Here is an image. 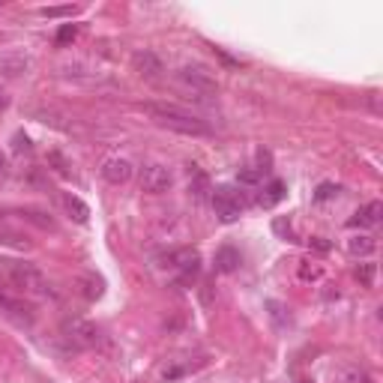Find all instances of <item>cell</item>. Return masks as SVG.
Listing matches in <instances>:
<instances>
[{
  "instance_id": "9c48e42d",
  "label": "cell",
  "mask_w": 383,
  "mask_h": 383,
  "mask_svg": "<svg viewBox=\"0 0 383 383\" xmlns=\"http://www.w3.org/2000/svg\"><path fill=\"white\" fill-rule=\"evenodd\" d=\"M0 311L21 326H33V318H36L31 306H27L24 300H18V296H9V293H0Z\"/></svg>"
},
{
  "instance_id": "f1b7e54d",
  "label": "cell",
  "mask_w": 383,
  "mask_h": 383,
  "mask_svg": "<svg viewBox=\"0 0 383 383\" xmlns=\"http://www.w3.org/2000/svg\"><path fill=\"white\" fill-rule=\"evenodd\" d=\"M4 174H6V156L0 153V177H4Z\"/></svg>"
},
{
  "instance_id": "484cf974",
  "label": "cell",
  "mask_w": 383,
  "mask_h": 383,
  "mask_svg": "<svg viewBox=\"0 0 383 383\" xmlns=\"http://www.w3.org/2000/svg\"><path fill=\"white\" fill-rule=\"evenodd\" d=\"M258 180H261V174H258V171H252V168H243V171L237 174V183H243V186H254Z\"/></svg>"
},
{
  "instance_id": "44dd1931",
  "label": "cell",
  "mask_w": 383,
  "mask_h": 383,
  "mask_svg": "<svg viewBox=\"0 0 383 383\" xmlns=\"http://www.w3.org/2000/svg\"><path fill=\"white\" fill-rule=\"evenodd\" d=\"M78 12V6H45V9H39V16L42 18H72Z\"/></svg>"
},
{
  "instance_id": "7a4b0ae2",
  "label": "cell",
  "mask_w": 383,
  "mask_h": 383,
  "mask_svg": "<svg viewBox=\"0 0 383 383\" xmlns=\"http://www.w3.org/2000/svg\"><path fill=\"white\" fill-rule=\"evenodd\" d=\"M9 281L24 293L51 296V281L42 276L33 264H9Z\"/></svg>"
},
{
  "instance_id": "7402d4cb",
  "label": "cell",
  "mask_w": 383,
  "mask_h": 383,
  "mask_svg": "<svg viewBox=\"0 0 383 383\" xmlns=\"http://www.w3.org/2000/svg\"><path fill=\"white\" fill-rule=\"evenodd\" d=\"M81 285H84V296H87V300H99V296H102V281L96 276H84Z\"/></svg>"
},
{
  "instance_id": "ffe728a7",
  "label": "cell",
  "mask_w": 383,
  "mask_h": 383,
  "mask_svg": "<svg viewBox=\"0 0 383 383\" xmlns=\"http://www.w3.org/2000/svg\"><path fill=\"white\" fill-rule=\"evenodd\" d=\"M281 198H285V186H281L279 180H273L269 183V189H266V195H261V204L264 207H273V204H279Z\"/></svg>"
},
{
  "instance_id": "e0dca14e",
  "label": "cell",
  "mask_w": 383,
  "mask_h": 383,
  "mask_svg": "<svg viewBox=\"0 0 383 383\" xmlns=\"http://www.w3.org/2000/svg\"><path fill=\"white\" fill-rule=\"evenodd\" d=\"M63 75L66 78H87V81H99V78H102V72L93 69V66H87V63H69V66H63Z\"/></svg>"
},
{
  "instance_id": "3957f363",
  "label": "cell",
  "mask_w": 383,
  "mask_h": 383,
  "mask_svg": "<svg viewBox=\"0 0 383 383\" xmlns=\"http://www.w3.org/2000/svg\"><path fill=\"white\" fill-rule=\"evenodd\" d=\"M177 81L186 90L198 93V96H216L219 93V81L212 78V72L201 63H186L177 69Z\"/></svg>"
},
{
  "instance_id": "8992f818",
  "label": "cell",
  "mask_w": 383,
  "mask_h": 383,
  "mask_svg": "<svg viewBox=\"0 0 383 383\" xmlns=\"http://www.w3.org/2000/svg\"><path fill=\"white\" fill-rule=\"evenodd\" d=\"M171 186H174V174L168 165L150 162V165L141 168V189H144L147 195H165Z\"/></svg>"
},
{
  "instance_id": "277c9868",
  "label": "cell",
  "mask_w": 383,
  "mask_h": 383,
  "mask_svg": "<svg viewBox=\"0 0 383 383\" xmlns=\"http://www.w3.org/2000/svg\"><path fill=\"white\" fill-rule=\"evenodd\" d=\"M60 338L66 342L69 350H90L99 345V330L90 320H81V318H69L63 320V330Z\"/></svg>"
},
{
  "instance_id": "cb8c5ba5",
  "label": "cell",
  "mask_w": 383,
  "mask_h": 383,
  "mask_svg": "<svg viewBox=\"0 0 383 383\" xmlns=\"http://www.w3.org/2000/svg\"><path fill=\"white\" fill-rule=\"evenodd\" d=\"M357 279L362 281L365 288H372L374 285V264H360L357 266Z\"/></svg>"
},
{
  "instance_id": "d6986e66",
  "label": "cell",
  "mask_w": 383,
  "mask_h": 383,
  "mask_svg": "<svg viewBox=\"0 0 383 383\" xmlns=\"http://www.w3.org/2000/svg\"><path fill=\"white\" fill-rule=\"evenodd\" d=\"M345 383H374V374L372 372H365V368H345V374H342Z\"/></svg>"
},
{
  "instance_id": "4316f807",
  "label": "cell",
  "mask_w": 383,
  "mask_h": 383,
  "mask_svg": "<svg viewBox=\"0 0 383 383\" xmlns=\"http://www.w3.org/2000/svg\"><path fill=\"white\" fill-rule=\"evenodd\" d=\"M335 192H338V186H333V183H320L315 192V201H326V198H333Z\"/></svg>"
},
{
  "instance_id": "6da1fadb",
  "label": "cell",
  "mask_w": 383,
  "mask_h": 383,
  "mask_svg": "<svg viewBox=\"0 0 383 383\" xmlns=\"http://www.w3.org/2000/svg\"><path fill=\"white\" fill-rule=\"evenodd\" d=\"M147 114L165 126V129H171L177 135H186V138H210L212 135V126L204 120V117H198L192 114V111L186 108H180V105H162V102H147L144 105Z\"/></svg>"
},
{
  "instance_id": "5b68a950",
  "label": "cell",
  "mask_w": 383,
  "mask_h": 383,
  "mask_svg": "<svg viewBox=\"0 0 383 383\" xmlns=\"http://www.w3.org/2000/svg\"><path fill=\"white\" fill-rule=\"evenodd\" d=\"M212 210L222 222H237L243 212V195L234 186H216L212 189Z\"/></svg>"
},
{
  "instance_id": "ba28073f",
  "label": "cell",
  "mask_w": 383,
  "mask_h": 383,
  "mask_svg": "<svg viewBox=\"0 0 383 383\" xmlns=\"http://www.w3.org/2000/svg\"><path fill=\"white\" fill-rule=\"evenodd\" d=\"M168 261H171V269L180 273V281H192L198 276V269H201V254L195 249H180Z\"/></svg>"
},
{
  "instance_id": "f546056e",
  "label": "cell",
  "mask_w": 383,
  "mask_h": 383,
  "mask_svg": "<svg viewBox=\"0 0 383 383\" xmlns=\"http://www.w3.org/2000/svg\"><path fill=\"white\" fill-rule=\"evenodd\" d=\"M6 105H9V99H6V96H4V93H0V111H4V108H6Z\"/></svg>"
},
{
  "instance_id": "5bb4252c",
  "label": "cell",
  "mask_w": 383,
  "mask_h": 383,
  "mask_svg": "<svg viewBox=\"0 0 383 383\" xmlns=\"http://www.w3.org/2000/svg\"><path fill=\"white\" fill-rule=\"evenodd\" d=\"M0 246H12V249H31V239H27L21 231L9 228V225L0 219Z\"/></svg>"
},
{
  "instance_id": "7c38bea8",
  "label": "cell",
  "mask_w": 383,
  "mask_h": 383,
  "mask_svg": "<svg viewBox=\"0 0 383 383\" xmlns=\"http://www.w3.org/2000/svg\"><path fill=\"white\" fill-rule=\"evenodd\" d=\"M380 201H368L365 207H360L357 212H353V219H350V228H374V225L380 222Z\"/></svg>"
},
{
  "instance_id": "d4e9b609",
  "label": "cell",
  "mask_w": 383,
  "mask_h": 383,
  "mask_svg": "<svg viewBox=\"0 0 383 383\" xmlns=\"http://www.w3.org/2000/svg\"><path fill=\"white\" fill-rule=\"evenodd\" d=\"M75 36H78V27H75V24H63L60 31H58V42H60V45H66V42H72Z\"/></svg>"
},
{
  "instance_id": "52a82bcc",
  "label": "cell",
  "mask_w": 383,
  "mask_h": 383,
  "mask_svg": "<svg viewBox=\"0 0 383 383\" xmlns=\"http://www.w3.org/2000/svg\"><path fill=\"white\" fill-rule=\"evenodd\" d=\"M33 66V58L27 51H18V48H6L0 51V75L6 78H18V75H27Z\"/></svg>"
},
{
  "instance_id": "603a6c76",
  "label": "cell",
  "mask_w": 383,
  "mask_h": 383,
  "mask_svg": "<svg viewBox=\"0 0 383 383\" xmlns=\"http://www.w3.org/2000/svg\"><path fill=\"white\" fill-rule=\"evenodd\" d=\"M24 216L31 219L33 225H39L42 231H54V219H51V216H45V212H39V210H27Z\"/></svg>"
},
{
  "instance_id": "4fadbf2b",
  "label": "cell",
  "mask_w": 383,
  "mask_h": 383,
  "mask_svg": "<svg viewBox=\"0 0 383 383\" xmlns=\"http://www.w3.org/2000/svg\"><path fill=\"white\" fill-rule=\"evenodd\" d=\"M374 249H377V243L368 234H353L347 239V252L353 254V258H372Z\"/></svg>"
},
{
  "instance_id": "8fae6325",
  "label": "cell",
  "mask_w": 383,
  "mask_h": 383,
  "mask_svg": "<svg viewBox=\"0 0 383 383\" xmlns=\"http://www.w3.org/2000/svg\"><path fill=\"white\" fill-rule=\"evenodd\" d=\"M102 177L111 186H123V183L132 180V162L123 159V156H111V159L102 162Z\"/></svg>"
},
{
  "instance_id": "4dcf8cb0",
  "label": "cell",
  "mask_w": 383,
  "mask_h": 383,
  "mask_svg": "<svg viewBox=\"0 0 383 383\" xmlns=\"http://www.w3.org/2000/svg\"><path fill=\"white\" fill-rule=\"evenodd\" d=\"M296 383H315V380H296Z\"/></svg>"
},
{
  "instance_id": "9a60e30c",
  "label": "cell",
  "mask_w": 383,
  "mask_h": 383,
  "mask_svg": "<svg viewBox=\"0 0 383 383\" xmlns=\"http://www.w3.org/2000/svg\"><path fill=\"white\" fill-rule=\"evenodd\" d=\"M237 266H239V252L234 246H222L216 252V269L219 273H234Z\"/></svg>"
},
{
  "instance_id": "2e32d148",
  "label": "cell",
  "mask_w": 383,
  "mask_h": 383,
  "mask_svg": "<svg viewBox=\"0 0 383 383\" xmlns=\"http://www.w3.org/2000/svg\"><path fill=\"white\" fill-rule=\"evenodd\" d=\"M63 204H66V210H69V216H72L78 225H87V219H90V207L84 204L78 195H66V198H63Z\"/></svg>"
},
{
  "instance_id": "83f0119b",
  "label": "cell",
  "mask_w": 383,
  "mask_h": 383,
  "mask_svg": "<svg viewBox=\"0 0 383 383\" xmlns=\"http://www.w3.org/2000/svg\"><path fill=\"white\" fill-rule=\"evenodd\" d=\"M16 150H18V153H21V150L31 153V141H27L24 135H16Z\"/></svg>"
},
{
  "instance_id": "30bf717a",
  "label": "cell",
  "mask_w": 383,
  "mask_h": 383,
  "mask_svg": "<svg viewBox=\"0 0 383 383\" xmlns=\"http://www.w3.org/2000/svg\"><path fill=\"white\" fill-rule=\"evenodd\" d=\"M132 66H135V72L141 75V78H159L162 72H165V63H162V58L156 51H150V48H144V51H135L132 54Z\"/></svg>"
},
{
  "instance_id": "ac0fdd59",
  "label": "cell",
  "mask_w": 383,
  "mask_h": 383,
  "mask_svg": "<svg viewBox=\"0 0 383 383\" xmlns=\"http://www.w3.org/2000/svg\"><path fill=\"white\" fill-rule=\"evenodd\" d=\"M189 192H192L195 198H207V192H212V189H210V180H207V174H204V171H198V168H192V183H189Z\"/></svg>"
}]
</instances>
